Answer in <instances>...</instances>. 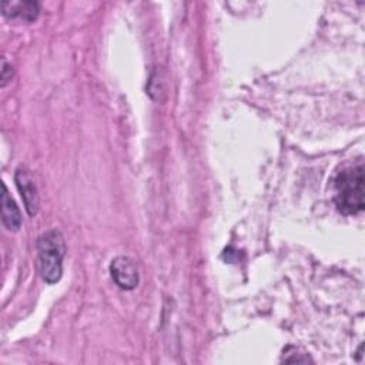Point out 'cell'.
<instances>
[{
  "instance_id": "obj_3",
  "label": "cell",
  "mask_w": 365,
  "mask_h": 365,
  "mask_svg": "<svg viewBox=\"0 0 365 365\" xmlns=\"http://www.w3.org/2000/svg\"><path fill=\"white\" fill-rule=\"evenodd\" d=\"M110 272L113 281L125 291L134 289L138 285L140 275L134 259L125 255L115 257L110 264Z\"/></svg>"
},
{
  "instance_id": "obj_4",
  "label": "cell",
  "mask_w": 365,
  "mask_h": 365,
  "mask_svg": "<svg viewBox=\"0 0 365 365\" xmlns=\"http://www.w3.org/2000/svg\"><path fill=\"white\" fill-rule=\"evenodd\" d=\"M16 187L24 201V207L29 215H36L38 210V191L33 180V175L26 167H19L14 174Z\"/></svg>"
},
{
  "instance_id": "obj_7",
  "label": "cell",
  "mask_w": 365,
  "mask_h": 365,
  "mask_svg": "<svg viewBox=\"0 0 365 365\" xmlns=\"http://www.w3.org/2000/svg\"><path fill=\"white\" fill-rule=\"evenodd\" d=\"M147 93L154 100H160V101L163 100L161 94L165 93V81L161 76V70L154 68L151 71L150 78H148V84H147Z\"/></svg>"
},
{
  "instance_id": "obj_5",
  "label": "cell",
  "mask_w": 365,
  "mask_h": 365,
  "mask_svg": "<svg viewBox=\"0 0 365 365\" xmlns=\"http://www.w3.org/2000/svg\"><path fill=\"white\" fill-rule=\"evenodd\" d=\"M1 13L6 17L10 19H21L27 23L34 21L38 16L40 7L38 3L36 1H9V0H3L1 1Z\"/></svg>"
},
{
  "instance_id": "obj_2",
  "label": "cell",
  "mask_w": 365,
  "mask_h": 365,
  "mask_svg": "<svg viewBox=\"0 0 365 365\" xmlns=\"http://www.w3.org/2000/svg\"><path fill=\"white\" fill-rule=\"evenodd\" d=\"M38 269L47 284H56L63 274V258L66 255L64 237L58 230H48L37 240Z\"/></svg>"
},
{
  "instance_id": "obj_1",
  "label": "cell",
  "mask_w": 365,
  "mask_h": 365,
  "mask_svg": "<svg viewBox=\"0 0 365 365\" xmlns=\"http://www.w3.org/2000/svg\"><path fill=\"white\" fill-rule=\"evenodd\" d=\"M364 164L345 167L338 173L334 181L335 187V204L336 208L345 215H355L364 210L365 188H364Z\"/></svg>"
},
{
  "instance_id": "obj_6",
  "label": "cell",
  "mask_w": 365,
  "mask_h": 365,
  "mask_svg": "<svg viewBox=\"0 0 365 365\" xmlns=\"http://www.w3.org/2000/svg\"><path fill=\"white\" fill-rule=\"evenodd\" d=\"M1 220L7 230L17 231L21 227V214L14 200L9 195L6 185H3L1 194Z\"/></svg>"
},
{
  "instance_id": "obj_8",
  "label": "cell",
  "mask_w": 365,
  "mask_h": 365,
  "mask_svg": "<svg viewBox=\"0 0 365 365\" xmlns=\"http://www.w3.org/2000/svg\"><path fill=\"white\" fill-rule=\"evenodd\" d=\"M11 66H9L6 63V60H3V68H1V86H6V83L9 80H11Z\"/></svg>"
}]
</instances>
